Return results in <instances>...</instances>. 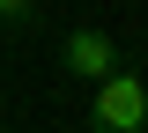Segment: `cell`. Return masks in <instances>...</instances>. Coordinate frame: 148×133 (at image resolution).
I'll return each instance as SVG.
<instances>
[{
  "instance_id": "1",
  "label": "cell",
  "mask_w": 148,
  "mask_h": 133,
  "mask_svg": "<svg viewBox=\"0 0 148 133\" xmlns=\"http://www.w3.org/2000/svg\"><path fill=\"white\" fill-rule=\"evenodd\" d=\"M89 133H148V74H141V67H119V74L96 81Z\"/></svg>"
},
{
  "instance_id": "2",
  "label": "cell",
  "mask_w": 148,
  "mask_h": 133,
  "mask_svg": "<svg viewBox=\"0 0 148 133\" xmlns=\"http://www.w3.org/2000/svg\"><path fill=\"white\" fill-rule=\"evenodd\" d=\"M59 67H67L74 81H104V74H119V67H126V59H119V44L104 37V30H96V22H74L67 37H59Z\"/></svg>"
},
{
  "instance_id": "3",
  "label": "cell",
  "mask_w": 148,
  "mask_h": 133,
  "mask_svg": "<svg viewBox=\"0 0 148 133\" xmlns=\"http://www.w3.org/2000/svg\"><path fill=\"white\" fill-rule=\"evenodd\" d=\"M0 22H15V30H22V22H37V0H0Z\"/></svg>"
},
{
  "instance_id": "4",
  "label": "cell",
  "mask_w": 148,
  "mask_h": 133,
  "mask_svg": "<svg viewBox=\"0 0 148 133\" xmlns=\"http://www.w3.org/2000/svg\"><path fill=\"white\" fill-rule=\"evenodd\" d=\"M0 126H8V118H0Z\"/></svg>"
}]
</instances>
